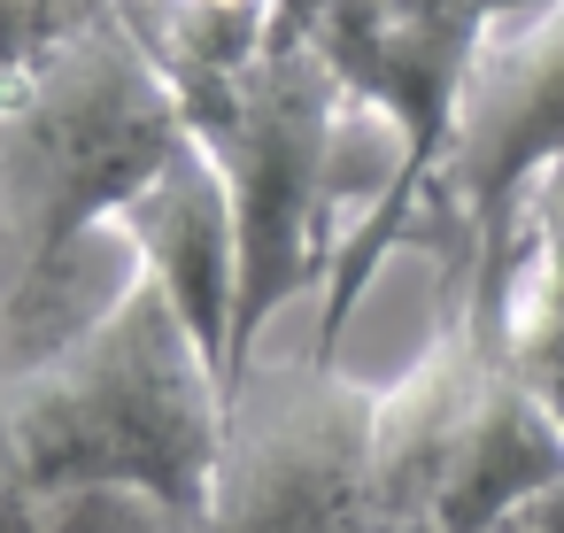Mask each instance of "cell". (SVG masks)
I'll return each mask as SVG.
<instances>
[{
	"instance_id": "6da1fadb",
	"label": "cell",
	"mask_w": 564,
	"mask_h": 533,
	"mask_svg": "<svg viewBox=\"0 0 564 533\" xmlns=\"http://www.w3.org/2000/svg\"><path fill=\"white\" fill-rule=\"evenodd\" d=\"M186 140L171 78L117 9L0 78V371L94 317L70 302L86 248Z\"/></svg>"
},
{
	"instance_id": "7a4b0ae2",
	"label": "cell",
	"mask_w": 564,
	"mask_h": 533,
	"mask_svg": "<svg viewBox=\"0 0 564 533\" xmlns=\"http://www.w3.org/2000/svg\"><path fill=\"white\" fill-rule=\"evenodd\" d=\"M0 433L40 494L124 479L202 510L225 440V379L171 294L132 271L47 356L0 371Z\"/></svg>"
},
{
	"instance_id": "3957f363",
	"label": "cell",
	"mask_w": 564,
	"mask_h": 533,
	"mask_svg": "<svg viewBox=\"0 0 564 533\" xmlns=\"http://www.w3.org/2000/svg\"><path fill=\"white\" fill-rule=\"evenodd\" d=\"M186 132L232 186L240 217V325H232V387L263 356L271 317L325 286L340 263V132L364 124L340 94L333 63L310 40H271L248 70L171 86ZM225 387V394H232Z\"/></svg>"
},
{
	"instance_id": "277c9868",
	"label": "cell",
	"mask_w": 564,
	"mask_h": 533,
	"mask_svg": "<svg viewBox=\"0 0 564 533\" xmlns=\"http://www.w3.org/2000/svg\"><path fill=\"white\" fill-rule=\"evenodd\" d=\"M379 387L333 356H256L225 394V440L202 502V533H371Z\"/></svg>"
},
{
	"instance_id": "5b68a950",
	"label": "cell",
	"mask_w": 564,
	"mask_h": 533,
	"mask_svg": "<svg viewBox=\"0 0 564 533\" xmlns=\"http://www.w3.org/2000/svg\"><path fill=\"white\" fill-rule=\"evenodd\" d=\"M549 163H564V0H541V9L487 32L425 209V240L441 248V271L464 279L479 317L502 309L510 225Z\"/></svg>"
},
{
	"instance_id": "8992f818",
	"label": "cell",
	"mask_w": 564,
	"mask_h": 533,
	"mask_svg": "<svg viewBox=\"0 0 564 533\" xmlns=\"http://www.w3.org/2000/svg\"><path fill=\"white\" fill-rule=\"evenodd\" d=\"M109 240L132 255V271H148L171 309L194 325V340L209 348L217 379L232 387V325H240V217H232V186L209 163L202 140H186L109 225Z\"/></svg>"
},
{
	"instance_id": "52a82bcc",
	"label": "cell",
	"mask_w": 564,
	"mask_h": 533,
	"mask_svg": "<svg viewBox=\"0 0 564 533\" xmlns=\"http://www.w3.org/2000/svg\"><path fill=\"white\" fill-rule=\"evenodd\" d=\"M495 333H502V356H510L518 387H525V394L556 417V433H564V279L510 271V279H502Z\"/></svg>"
},
{
	"instance_id": "ba28073f",
	"label": "cell",
	"mask_w": 564,
	"mask_h": 533,
	"mask_svg": "<svg viewBox=\"0 0 564 533\" xmlns=\"http://www.w3.org/2000/svg\"><path fill=\"white\" fill-rule=\"evenodd\" d=\"M40 533H202V510H186L155 487L94 479V487H55Z\"/></svg>"
},
{
	"instance_id": "9c48e42d",
	"label": "cell",
	"mask_w": 564,
	"mask_h": 533,
	"mask_svg": "<svg viewBox=\"0 0 564 533\" xmlns=\"http://www.w3.org/2000/svg\"><path fill=\"white\" fill-rule=\"evenodd\" d=\"M101 9H117V0H0V78L32 70L47 47L86 32Z\"/></svg>"
},
{
	"instance_id": "30bf717a",
	"label": "cell",
	"mask_w": 564,
	"mask_h": 533,
	"mask_svg": "<svg viewBox=\"0 0 564 533\" xmlns=\"http://www.w3.org/2000/svg\"><path fill=\"white\" fill-rule=\"evenodd\" d=\"M40 518H47V494L32 487V471L17 464L9 433H0V533H40Z\"/></svg>"
},
{
	"instance_id": "8fae6325",
	"label": "cell",
	"mask_w": 564,
	"mask_h": 533,
	"mask_svg": "<svg viewBox=\"0 0 564 533\" xmlns=\"http://www.w3.org/2000/svg\"><path fill=\"white\" fill-rule=\"evenodd\" d=\"M371 533H441V525H425V518H371ZM495 533H525L518 518H502Z\"/></svg>"
}]
</instances>
